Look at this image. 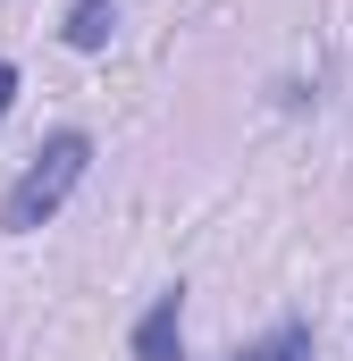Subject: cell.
Segmentation results:
<instances>
[{"instance_id":"6da1fadb","label":"cell","mask_w":353,"mask_h":361,"mask_svg":"<svg viewBox=\"0 0 353 361\" xmlns=\"http://www.w3.org/2000/svg\"><path fill=\"white\" fill-rule=\"evenodd\" d=\"M92 169V135L85 126H59L25 169H17V185L0 193V235H34V227H51L59 210H68V193L85 185Z\"/></svg>"},{"instance_id":"7a4b0ae2","label":"cell","mask_w":353,"mask_h":361,"mask_svg":"<svg viewBox=\"0 0 353 361\" xmlns=\"http://www.w3.org/2000/svg\"><path fill=\"white\" fill-rule=\"evenodd\" d=\"M126 345H135V361H185V286H160L143 302V319L126 328Z\"/></svg>"},{"instance_id":"3957f363","label":"cell","mask_w":353,"mask_h":361,"mask_svg":"<svg viewBox=\"0 0 353 361\" xmlns=\"http://www.w3.org/2000/svg\"><path fill=\"white\" fill-rule=\"evenodd\" d=\"M227 361H311V319H277L269 336H253V345H236Z\"/></svg>"},{"instance_id":"277c9868","label":"cell","mask_w":353,"mask_h":361,"mask_svg":"<svg viewBox=\"0 0 353 361\" xmlns=\"http://www.w3.org/2000/svg\"><path fill=\"white\" fill-rule=\"evenodd\" d=\"M109 17H118V0H76L68 25H59V42H68V51H101V42H109Z\"/></svg>"},{"instance_id":"5b68a950","label":"cell","mask_w":353,"mask_h":361,"mask_svg":"<svg viewBox=\"0 0 353 361\" xmlns=\"http://www.w3.org/2000/svg\"><path fill=\"white\" fill-rule=\"evenodd\" d=\"M8 101H17V59H0V118H8Z\"/></svg>"}]
</instances>
